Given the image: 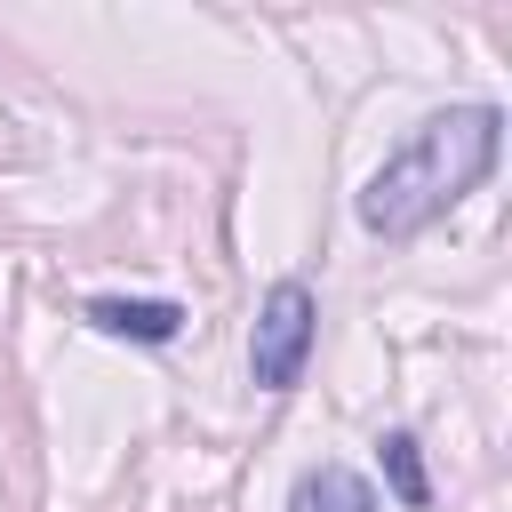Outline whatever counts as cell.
Returning a JSON list of instances; mask_svg holds the SVG:
<instances>
[{
	"label": "cell",
	"mask_w": 512,
	"mask_h": 512,
	"mask_svg": "<svg viewBox=\"0 0 512 512\" xmlns=\"http://www.w3.org/2000/svg\"><path fill=\"white\" fill-rule=\"evenodd\" d=\"M312 320H320L312 288H304V280H272V296H264V312H256V336H248V368H256L264 392H288V384L304 376V360H312Z\"/></svg>",
	"instance_id": "obj_2"
},
{
	"label": "cell",
	"mask_w": 512,
	"mask_h": 512,
	"mask_svg": "<svg viewBox=\"0 0 512 512\" xmlns=\"http://www.w3.org/2000/svg\"><path fill=\"white\" fill-rule=\"evenodd\" d=\"M88 320L104 336H128V344H168L184 328V304H168V296H96Z\"/></svg>",
	"instance_id": "obj_3"
},
{
	"label": "cell",
	"mask_w": 512,
	"mask_h": 512,
	"mask_svg": "<svg viewBox=\"0 0 512 512\" xmlns=\"http://www.w3.org/2000/svg\"><path fill=\"white\" fill-rule=\"evenodd\" d=\"M384 472H392V496H400L408 512H424V504H432V488H424V464H416V440H408V432H392V440H384Z\"/></svg>",
	"instance_id": "obj_5"
},
{
	"label": "cell",
	"mask_w": 512,
	"mask_h": 512,
	"mask_svg": "<svg viewBox=\"0 0 512 512\" xmlns=\"http://www.w3.org/2000/svg\"><path fill=\"white\" fill-rule=\"evenodd\" d=\"M496 144H504V120L488 104H456V112H432L368 184H360V224L376 240H408L424 232L440 208H456L488 168H496Z\"/></svg>",
	"instance_id": "obj_1"
},
{
	"label": "cell",
	"mask_w": 512,
	"mask_h": 512,
	"mask_svg": "<svg viewBox=\"0 0 512 512\" xmlns=\"http://www.w3.org/2000/svg\"><path fill=\"white\" fill-rule=\"evenodd\" d=\"M288 512H376V488L352 464H320L288 488Z\"/></svg>",
	"instance_id": "obj_4"
}]
</instances>
